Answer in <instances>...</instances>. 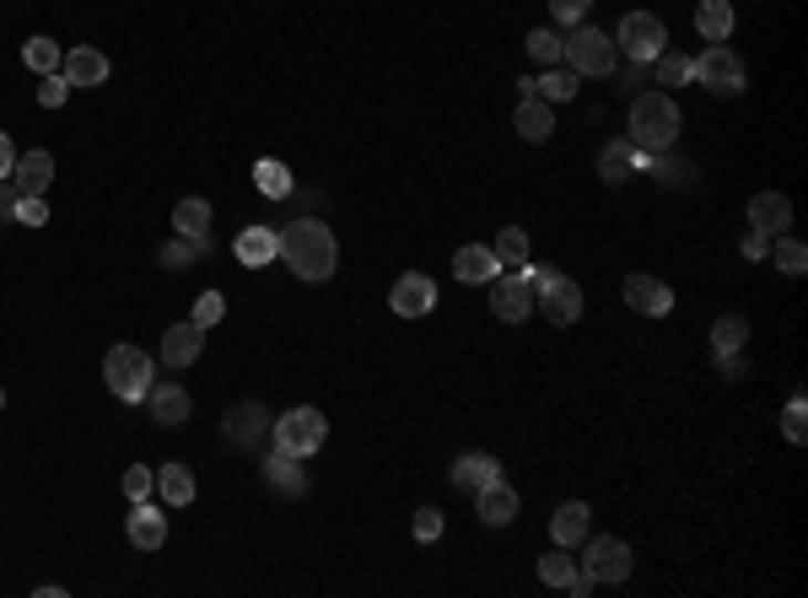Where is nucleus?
<instances>
[{
    "instance_id": "obj_44",
    "label": "nucleus",
    "mask_w": 808,
    "mask_h": 598,
    "mask_svg": "<svg viewBox=\"0 0 808 598\" xmlns=\"http://www.w3.org/2000/svg\"><path fill=\"white\" fill-rule=\"evenodd\" d=\"M221 313H227V297H221V291H205L200 302H195V323H200V329L221 323Z\"/></svg>"
},
{
    "instance_id": "obj_4",
    "label": "nucleus",
    "mask_w": 808,
    "mask_h": 598,
    "mask_svg": "<svg viewBox=\"0 0 808 598\" xmlns=\"http://www.w3.org/2000/svg\"><path fill=\"white\" fill-rule=\"evenodd\" d=\"M103 383L120 399H146L152 394V357L141 346H114L103 357Z\"/></svg>"
},
{
    "instance_id": "obj_50",
    "label": "nucleus",
    "mask_w": 808,
    "mask_h": 598,
    "mask_svg": "<svg viewBox=\"0 0 808 598\" xmlns=\"http://www.w3.org/2000/svg\"><path fill=\"white\" fill-rule=\"evenodd\" d=\"M766 248H770V238L749 227V238H744V259H766Z\"/></svg>"
},
{
    "instance_id": "obj_30",
    "label": "nucleus",
    "mask_w": 808,
    "mask_h": 598,
    "mask_svg": "<svg viewBox=\"0 0 808 598\" xmlns=\"http://www.w3.org/2000/svg\"><path fill=\"white\" fill-rule=\"evenodd\" d=\"M157 491L167 507H189L195 502V470L189 464H167V470H157Z\"/></svg>"
},
{
    "instance_id": "obj_9",
    "label": "nucleus",
    "mask_w": 808,
    "mask_h": 598,
    "mask_svg": "<svg viewBox=\"0 0 808 598\" xmlns=\"http://www.w3.org/2000/svg\"><path fill=\"white\" fill-rule=\"evenodd\" d=\"M588 545V560H582V577L599 588V582H625L631 577V545L625 539H614V534H604V539H582Z\"/></svg>"
},
{
    "instance_id": "obj_49",
    "label": "nucleus",
    "mask_w": 808,
    "mask_h": 598,
    "mask_svg": "<svg viewBox=\"0 0 808 598\" xmlns=\"http://www.w3.org/2000/svg\"><path fill=\"white\" fill-rule=\"evenodd\" d=\"M17 184H11V178H0V221H17Z\"/></svg>"
},
{
    "instance_id": "obj_25",
    "label": "nucleus",
    "mask_w": 808,
    "mask_h": 598,
    "mask_svg": "<svg viewBox=\"0 0 808 598\" xmlns=\"http://www.w3.org/2000/svg\"><path fill=\"white\" fill-rule=\"evenodd\" d=\"M152 421H157V426H184V421H189V410H195V404H189V394H184V389H178V383H152Z\"/></svg>"
},
{
    "instance_id": "obj_3",
    "label": "nucleus",
    "mask_w": 808,
    "mask_h": 598,
    "mask_svg": "<svg viewBox=\"0 0 808 598\" xmlns=\"http://www.w3.org/2000/svg\"><path fill=\"white\" fill-rule=\"evenodd\" d=\"M270 437L291 458H313L323 447V437H329V421H323V410H313V404H297V410H286L281 421L270 426Z\"/></svg>"
},
{
    "instance_id": "obj_52",
    "label": "nucleus",
    "mask_w": 808,
    "mask_h": 598,
    "mask_svg": "<svg viewBox=\"0 0 808 598\" xmlns=\"http://www.w3.org/2000/svg\"><path fill=\"white\" fill-rule=\"evenodd\" d=\"M0 404H6V389H0Z\"/></svg>"
},
{
    "instance_id": "obj_14",
    "label": "nucleus",
    "mask_w": 808,
    "mask_h": 598,
    "mask_svg": "<svg viewBox=\"0 0 808 598\" xmlns=\"http://www.w3.org/2000/svg\"><path fill=\"white\" fill-rule=\"evenodd\" d=\"M642 167H652V157H646L642 146H631V135H625V141H609L604 152H599V173H604V184H625V178L642 173Z\"/></svg>"
},
{
    "instance_id": "obj_19",
    "label": "nucleus",
    "mask_w": 808,
    "mask_h": 598,
    "mask_svg": "<svg viewBox=\"0 0 808 598\" xmlns=\"http://www.w3.org/2000/svg\"><path fill=\"white\" fill-rule=\"evenodd\" d=\"M512 124H518V135H524V141L539 146V141H550V135H556V103H545V97H534V92H528V97H518V114H512Z\"/></svg>"
},
{
    "instance_id": "obj_31",
    "label": "nucleus",
    "mask_w": 808,
    "mask_h": 598,
    "mask_svg": "<svg viewBox=\"0 0 808 598\" xmlns=\"http://www.w3.org/2000/svg\"><path fill=\"white\" fill-rule=\"evenodd\" d=\"M749 346V323L738 319V313H723V319L712 323V351L717 357H738Z\"/></svg>"
},
{
    "instance_id": "obj_6",
    "label": "nucleus",
    "mask_w": 808,
    "mask_h": 598,
    "mask_svg": "<svg viewBox=\"0 0 808 598\" xmlns=\"http://www.w3.org/2000/svg\"><path fill=\"white\" fill-rule=\"evenodd\" d=\"M614 49H620L631 65H646V60H657V54L669 49V28H663L657 17H646V11H631V17L620 22V33H614Z\"/></svg>"
},
{
    "instance_id": "obj_26",
    "label": "nucleus",
    "mask_w": 808,
    "mask_h": 598,
    "mask_svg": "<svg viewBox=\"0 0 808 598\" xmlns=\"http://www.w3.org/2000/svg\"><path fill=\"white\" fill-rule=\"evenodd\" d=\"M173 233L178 238H195V243H210V205L200 195L178 199V210H173Z\"/></svg>"
},
{
    "instance_id": "obj_27",
    "label": "nucleus",
    "mask_w": 808,
    "mask_h": 598,
    "mask_svg": "<svg viewBox=\"0 0 808 598\" xmlns=\"http://www.w3.org/2000/svg\"><path fill=\"white\" fill-rule=\"evenodd\" d=\"M265 475H270V485H276L281 496H302V491H308L302 458H291V453H281V447H276V453L265 458Z\"/></svg>"
},
{
    "instance_id": "obj_18",
    "label": "nucleus",
    "mask_w": 808,
    "mask_h": 598,
    "mask_svg": "<svg viewBox=\"0 0 808 598\" xmlns=\"http://www.w3.org/2000/svg\"><path fill=\"white\" fill-rule=\"evenodd\" d=\"M124 534H130L135 550H162V545H167V518H162V507L135 502V513H130V523H124Z\"/></svg>"
},
{
    "instance_id": "obj_34",
    "label": "nucleus",
    "mask_w": 808,
    "mask_h": 598,
    "mask_svg": "<svg viewBox=\"0 0 808 598\" xmlns=\"http://www.w3.org/2000/svg\"><path fill=\"white\" fill-rule=\"evenodd\" d=\"M577 71H571V65H556V71H550V76L545 81H534V97H545V103H571V97H577Z\"/></svg>"
},
{
    "instance_id": "obj_47",
    "label": "nucleus",
    "mask_w": 808,
    "mask_h": 598,
    "mask_svg": "<svg viewBox=\"0 0 808 598\" xmlns=\"http://www.w3.org/2000/svg\"><path fill=\"white\" fill-rule=\"evenodd\" d=\"M588 6H593V0H550V11H556L561 28H577V22L588 17Z\"/></svg>"
},
{
    "instance_id": "obj_8",
    "label": "nucleus",
    "mask_w": 808,
    "mask_h": 598,
    "mask_svg": "<svg viewBox=\"0 0 808 598\" xmlns=\"http://www.w3.org/2000/svg\"><path fill=\"white\" fill-rule=\"evenodd\" d=\"M534 276H539V270H534ZM534 276H528V265H524L518 276H501V270H496V276L485 280V286H490V313L501 323H524L528 313H534Z\"/></svg>"
},
{
    "instance_id": "obj_33",
    "label": "nucleus",
    "mask_w": 808,
    "mask_h": 598,
    "mask_svg": "<svg viewBox=\"0 0 808 598\" xmlns=\"http://www.w3.org/2000/svg\"><path fill=\"white\" fill-rule=\"evenodd\" d=\"M22 60H28V71H39V76H54L65 54H60V43H54V39H43V33H39V39L22 43Z\"/></svg>"
},
{
    "instance_id": "obj_35",
    "label": "nucleus",
    "mask_w": 808,
    "mask_h": 598,
    "mask_svg": "<svg viewBox=\"0 0 808 598\" xmlns=\"http://www.w3.org/2000/svg\"><path fill=\"white\" fill-rule=\"evenodd\" d=\"M253 184L265 189L270 199H286L291 195V173H286V162H276V157H259L253 162Z\"/></svg>"
},
{
    "instance_id": "obj_24",
    "label": "nucleus",
    "mask_w": 808,
    "mask_h": 598,
    "mask_svg": "<svg viewBox=\"0 0 808 598\" xmlns=\"http://www.w3.org/2000/svg\"><path fill=\"white\" fill-rule=\"evenodd\" d=\"M49 178H54V157H49V152H22L17 167H11L17 195H43V189H49Z\"/></svg>"
},
{
    "instance_id": "obj_5",
    "label": "nucleus",
    "mask_w": 808,
    "mask_h": 598,
    "mask_svg": "<svg viewBox=\"0 0 808 598\" xmlns=\"http://www.w3.org/2000/svg\"><path fill=\"white\" fill-rule=\"evenodd\" d=\"M534 308L556 323V329H561V323H577L582 319V286H577L571 276L539 270V276H534Z\"/></svg>"
},
{
    "instance_id": "obj_2",
    "label": "nucleus",
    "mask_w": 808,
    "mask_h": 598,
    "mask_svg": "<svg viewBox=\"0 0 808 598\" xmlns=\"http://www.w3.org/2000/svg\"><path fill=\"white\" fill-rule=\"evenodd\" d=\"M680 141V109L669 92H646L631 103V146H642L646 157L652 152H669Z\"/></svg>"
},
{
    "instance_id": "obj_39",
    "label": "nucleus",
    "mask_w": 808,
    "mask_h": 598,
    "mask_svg": "<svg viewBox=\"0 0 808 598\" xmlns=\"http://www.w3.org/2000/svg\"><path fill=\"white\" fill-rule=\"evenodd\" d=\"M490 254H496L501 265L524 270V265H528V233H524V227H507V233L496 238V248H490Z\"/></svg>"
},
{
    "instance_id": "obj_40",
    "label": "nucleus",
    "mask_w": 808,
    "mask_h": 598,
    "mask_svg": "<svg viewBox=\"0 0 808 598\" xmlns=\"http://www.w3.org/2000/svg\"><path fill=\"white\" fill-rule=\"evenodd\" d=\"M571 577H577V566H571V556H566L561 545H556L550 556L539 560V582H545V588H566Z\"/></svg>"
},
{
    "instance_id": "obj_20",
    "label": "nucleus",
    "mask_w": 808,
    "mask_h": 598,
    "mask_svg": "<svg viewBox=\"0 0 808 598\" xmlns=\"http://www.w3.org/2000/svg\"><path fill=\"white\" fill-rule=\"evenodd\" d=\"M550 534H556L561 550H577V545L593 534V513H588V502H561L556 518H550Z\"/></svg>"
},
{
    "instance_id": "obj_46",
    "label": "nucleus",
    "mask_w": 808,
    "mask_h": 598,
    "mask_svg": "<svg viewBox=\"0 0 808 598\" xmlns=\"http://www.w3.org/2000/svg\"><path fill=\"white\" fill-rule=\"evenodd\" d=\"M415 539H421V545L443 539V513H437V507H421V513H415Z\"/></svg>"
},
{
    "instance_id": "obj_15",
    "label": "nucleus",
    "mask_w": 808,
    "mask_h": 598,
    "mask_svg": "<svg viewBox=\"0 0 808 598\" xmlns=\"http://www.w3.org/2000/svg\"><path fill=\"white\" fill-rule=\"evenodd\" d=\"M749 227H755V233H766V238H781V233L793 227V199L776 195V189L755 195V199H749Z\"/></svg>"
},
{
    "instance_id": "obj_12",
    "label": "nucleus",
    "mask_w": 808,
    "mask_h": 598,
    "mask_svg": "<svg viewBox=\"0 0 808 598\" xmlns=\"http://www.w3.org/2000/svg\"><path fill=\"white\" fill-rule=\"evenodd\" d=\"M518 507H524V502H518V485H507L501 475L485 480L480 491H475V513H480V518L490 523V528L512 523V518H518Z\"/></svg>"
},
{
    "instance_id": "obj_42",
    "label": "nucleus",
    "mask_w": 808,
    "mask_h": 598,
    "mask_svg": "<svg viewBox=\"0 0 808 598\" xmlns=\"http://www.w3.org/2000/svg\"><path fill=\"white\" fill-rule=\"evenodd\" d=\"M781 437H787V442H804L808 437V404H804V399H793V404L781 410Z\"/></svg>"
},
{
    "instance_id": "obj_22",
    "label": "nucleus",
    "mask_w": 808,
    "mask_h": 598,
    "mask_svg": "<svg viewBox=\"0 0 808 598\" xmlns=\"http://www.w3.org/2000/svg\"><path fill=\"white\" fill-rule=\"evenodd\" d=\"M232 248H238V265H248V270H259V265L281 259V233H270V227H242Z\"/></svg>"
},
{
    "instance_id": "obj_11",
    "label": "nucleus",
    "mask_w": 808,
    "mask_h": 598,
    "mask_svg": "<svg viewBox=\"0 0 808 598\" xmlns=\"http://www.w3.org/2000/svg\"><path fill=\"white\" fill-rule=\"evenodd\" d=\"M389 308L400 313V319H426L432 308H437V280L421 276V270H404L394 280V297H389Z\"/></svg>"
},
{
    "instance_id": "obj_45",
    "label": "nucleus",
    "mask_w": 808,
    "mask_h": 598,
    "mask_svg": "<svg viewBox=\"0 0 808 598\" xmlns=\"http://www.w3.org/2000/svg\"><path fill=\"white\" fill-rule=\"evenodd\" d=\"M17 221H22V227H43V221H49V205H43V195H22V199H17Z\"/></svg>"
},
{
    "instance_id": "obj_23",
    "label": "nucleus",
    "mask_w": 808,
    "mask_h": 598,
    "mask_svg": "<svg viewBox=\"0 0 808 598\" xmlns=\"http://www.w3.org/2000/svg\"><path fill=\"white\" fill-rule=\"evenodd\" d=\"M496 270H501V259H496L490 248H480V243H464V248L453 254V276L464 280V286H485Z\"/></svg>"
},
{
    "instance_id": "obj_51",
    "label": "nucleus",
    "mask_w": 808,
    "mask_h": 598,
    "mask_svg": "<svg viewBox=\"0 0 808 598\" xmlns=\"http://www.w3.org/2000/svg\"><path fill=\"white\" fill-rule=\"evenodd\" d=\"M11 167H17V146H11L6 130H0V178H11Z\"/></svg>"
},
{
    "instance_id": "obj_38",
    "label": "nucleus",
    "mask_w": 808,
    "mask_h": 598,
    "mask_svg": "<svg viewBox=\"0 0 808 598\" xmlns=\"http://www.w3.org/2000/svg\"><path fill=\"white\" fill-rule=\"evenodd\" d=\"M210 248V243H195V238H173L162 243V265L167 270H189V265H200V254Z\"/></svg>"
},
{
    "instance_id": "obj_7",
    "label": "nucleus",
    "mask_w": 808,
    "mask_h": 598,
    "mask_svg": "<svg viewBox=\"0 0 808 598\" xmlns=\"http://www.w3.org/2000/svg\"><path fill=\"white\" fill-rule=\"evenodd\" d=\"M566 60H571L577 76H614V39H604L588 22H577L571 39H566Z\"/></svg>"
},
{
    "instance_id": "obj_32",
    "label": "nucleus",
    "mask_w": 808,
    "mask_h": 598,
    "mask_svg": "<svg viewBox=\"0 0 808 598\" xmlns=\"http://www.w3.org/2000/svg\"><path fill=\"white\" fill-rule=\"evenodd\" d=\"M766 259H776V270H787V276H804L808 270V248L798 238H770V248H766Z\"/></svg>"
},
{
    "instance_id": "obj_36",
    "label": "nucleus",
    "mask_w": 808,
    "mask_h": 598,
    "mask_svg": "<svg viewBox=\"0 0 808 598\" xmlns=\"http://www.w3.org/2000/svg\"><path fill=\"white\" fill-rule=\"evenodd\" d=\"M528 54H534L539 65H561L566 39L556 33V28H534V33H528Z\"/></svg>"
},
{
    "instance_id": "obj_29",
    "label": "nucleus",
    "mask_w": 808,
    "mask_h": 598,
    "mask_svg": "<svg viewBox=\"0 0 808 598\" xmlns=\"http://www.w3.org/2000/svg\"><path fill=\"white\" fill-rule=\"evenodd\" d=\"M496 475H501V464H496L490 453H464V458L453 464V485H458V491H469V496L480 491L485 480H496Z\"/></svg>"
},
{
    "instance_id": "obj_16",
    "label": "nucleus",
    "mask_w": 808,
    "mask_h": 598,
    "mask_svg": "<svg viewBox=\"0 0 808 598\" xmlns=\"http://www.w3.org/2000/svg\"><path fill=\"white\" fill-rule=\"evenodd\" d=\"M200 351H205V329L195 319H189V323H173V329L162 334V361H167V367H195V361H200Z\"/></svg>"
},
{
    "instance_id": "obj_43",
    "label": "nucleus",
    "mask_w": 808,
    "mask_h": 598,
    "mask_svg": "<svg viewBox=\"0 0 808 598\" xmlns=\"http://www.w3.org/2000/svg\"><path fill=\"white\" fill-rule=\"evenodd\" d=\"M65 97H71V81L60 76V71H54V76H39V103L43 109H60Z\"/></svg>"
},
{
    "instance_id": "obj_28",
    "label": "nucleus",
    "mask_w": 808,
    "mask_h": 598,
    "mask_svg": "<svg viewBox=\"0 0 808 598\" xmlns=\"http://www.w3.org/2000/svg\"><path fill=\"white\" fill-rule=\"evenodd\" d=\"M695 28H701V39L706 43H727L733 39V0H701Z\"/></svg>"
},
{
    "instance_id": "obj_21",
    "label": "nucleus",
    "mask_w": 808,
    "mask_h": 598,
    "mask_svg": "<svg viewBox=\"0 0 808 598\" xmlns=\"http://www.w3.org/2000/svg\"><path fill=\"white\" fill-rule=\"evenodd\" d=\"M60 76L71 81V86H103L108 81V54H97V49H71L65 60H60Z\"/></svg>"
},
{
    "instance_id": "obj_48",
    "label": "nucleus",
    "mask_w": 808,
    "mask_h": 598,
    "mask_svg": "<svg viewBox=\"0 0 808 598\" xmlns=\"http://www.w3.org/2000/svg\"><path fill=\"white\" fill-rule=\"evenodd\" d=\"M657 157V178L663 184H685V173H690V162H680V157H669V152H652Z\"/></svg>"
},
{
    "instance_id": "obj_37",
    "label": "nucleus",
    "mask_w": 808,
    "mask_h": 598,
    "mask_svg": "<svg viewBox=\"0 0 808 598\" xmlns=\"http://www.w3.org/2000/svg\"><path fill=\"white\" fill-rule=\"evenodd\" d=\"M652 65H657V86H685V81H695V60H685V54H669L663 49Z\"/></svg>"
},
{
    "instance_id": "obj_17",
    "label": "nucleus",
    "mask_w": 808,
    "mask_h": 598,
    "mask_svg": "<svg viewBox=\"0 0 808 598\" xmlns=\"http://www.w3.org/2000/svg\"><path fill=\"white\" fill-rule=\"evenodd\" d=\"M270 432V415H265V404L259 399H242L227 410V437L238 442V447H259V437Z\"/></svg>"
},
{
    "instance_id": "obj_10",
    "label": "nucleus",
    "mask_w": 808,
    "mask_h": 598,
    "mask_svg": "<svg viewBox=\"0 0 808 598\" xmlns=\"http://www.w3.org/2000/svg\"><path fill=\"white\" fill-rule=\"evenodd\" d=\"M695 81L706 86V92H744V60L727 49V43H712L701 60H695Z\"/></svg>"
},
{
    "instance_id": "obj_13",
    "label": "nucleus",
    "mask_w": 808,
    "mask_h": 598,
    "mask_svg": "<svg viewBox=\"0 0 808 598\" xmlns=\"http://www.w3.org/2000/svg\"><path fill=\"white\" fill-rule=\"evenodd\" d=\"M620 291H625V302H631L636 313H646V319H663V313L674 308V291H669L657 276H625Z\"/></svg>"
},
{
    "instance_id": "obj_41",
    "label": "nucleus",
    "mask_w": 808,
    "mask_h": 598,
    "mask_svg": "<svg viewBox=\"0 0 808 598\" xmlns=\"http://www.w3.org/2000/svg\"><path fill=\"white\" fill-rule=\"evenodd\" d=\"M152 491H157V475H152L146 464H130V470H124V496H130V502H146Z\"/></svg>"
},
{
    "instance_id": "obj_1",
    "label": "nucleus",
    "mask_w": 808,
    "mask_h": 598,
    "mask_svg": "<svg viewBox=\"0 0 808 598\" xmlns=\"http://www.w3.org/2000/svg\"><path fill=\"white\" fill-rule=\"evenodd\" d=\"M281 259L291 265V276L302 280H329L340 270V243L334 233L313 221V216H297V221H286L281 227Z\"/></svg>"
}]
</instances>
